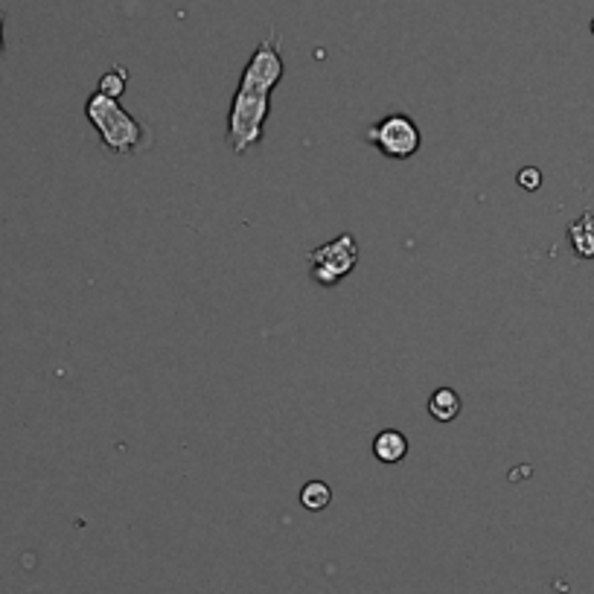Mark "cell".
Instances as JSON below:
<instances>
[{"mask_svg":"<svg viewBox=\"0 0 594 594\" xmlns=\"http://www.w3.org/2000/svg\"><path fill=\"white\" fill-rule=\"evenodd\" d=\"M85 117L94 123L99 132V140L108 152L114 155H132L134 149L143 140V126L134 120L132 114L120 105V99L108 97V94H91L85 102Z\"/></svg>","mask_w":594,"mask_h":594,"instance_id":"cell-1","label":"cell"},{"mask_svg":"<svg viewBox=\"0 0 594 594\" xmlns=\"http://www.w3.org/2000/svg\"><path fill=\"white\" fill-rule=\"evenodd\" d=\"M268 114H271V91H260L239 82L228 111V143L233 155H245L263 140Z\"/></svg>","mask_w":594,"mask_h":594,"instance_id":"cell-2","label":"cell"},{"mask_svg":"<svg viewBox=\"0 0 594 594\" xmlns=\"http://www.w3.org/2000/svg\"><path fill=\"white\" fill-rule=\"evenodd\" d=\"M312 280L324 289L338 286L356 265H359V239L353 233H341L330 242L309 251Z\"/></svg>","mask_w":594,"mask_h":594,"instance_id":"cell-3","label":"cell"},{"mask_svg":"<svg viewBox=\"0 0 594 594\" xmlns=\"http://www.w3.org/2000/svg\"><path fill=\"white\" fill-rule=\"evenodd\" d=\"M367 143H373L385 158L391 161H408L420 152V126L408 117V114H388L382 120H376L367 129Z\"/></svg>","mask_w":594,"mask_h":594,"instance_id":"cell-4","label":"cell"},{"mask_svg":"<svg viewBox=\"0 0 594 594\" xmlns=\"http://www.w3.org/2000/svg\"><path fill=\"white\" fill-rule=\"evenodd\" d=\"M283 73H286V65H283V56H280V35H277V30H271L260 41V47L254 50V56L248 59L239 82L274 94V88L280 85Z\"/></svg>","mask_w":594,"mask_h":594,"instance_id":"cell-5","label":"cell"},{"mask_svg":"<svg viewBox=\"0 0 594 594\" xmlns=\"http://www.w3.org/2000/svg\"><path fill=\"white\" fill-rule=\"evenodd\" d=\"M373 455L379 463H399L408 455V437L399 429H385L373 437Z\"/></svg>","mask_w":594,"mask_h":594,"instance_id":"cell-6","label":"cell"},{"mask_svg":"<svg viewBox=\"0 0 594 594\" xmlns=\"http://www.w3.org/2000/svg\"><path fill=\"white\" fill-rule=\"evenodd\" d=\"M568 242L580 260H594V213H583L580 219L571 222L568 228Z\"/></svg>","mask_w":594,"mask_h":594,"instance_id":"cell-7","label":"cell"},{"mask_svg":"<svg viewBox=\"0 0 594 594\" xmlns=\"http://www.w3.org/2000/svg\"><path fill=\"white\" fill-rule=\"evenodd\" d=\"M463 411V399L455 388H437L429 396V414L437 423H452Z\"/></svg>","mask_w":594,"mask_h":594,"instance_id":"cell-8","label":"cell"},{"mask_svg":"<svg viewBox=\"0 0 594 594\" xmlns=\"http://www.w3.org/2000/svg\"><path fill=\"white\" fill-rule=\"evenodd\" d=\"M300 504L309 510V513H321L332 504V487L327 481H306L303 490H300Z\"/></svg>","mask_w":594,"mask_h":594,"instance_id":"cell-9","label":"cell"},{"mask_svg":"<svg viewBox=\"0 0 594 594\" xmlns=\"http://www.w3.org/2000/svg\"><path fill=\"white\" fill-rule=\"evenodd\" d=\"M126 85H129V70H126V67H114V70H108V73L99 79L97 91L108 94V97L120 99L123 97V91H126Z\"/></svg>","mask_w":594,"mask_h":594,"instance_id":"cell-10","label":"cell"},{"mask_svg":"<svg viewBox=\"0 0 594 594\" xmlns=\"http://www.w3.org/2000/svg\"><path fill=\"white\" fill-rule=\"evenodd\" d=\"M516 181H519V187H522V190L533 193V190H539V187H542V172H539L536 166H525V169H519Z\"/></svg>","mask_w":594,"mask_h":594,"instance_id":"cell-11","label":"cell"},{"mask_svg":"<svg viewBox=\"0 0 594 594\" xmlns=\"http://www.w3.org/2000/svg\"><path fill=\"white\" fill-rule=\"evenodd\" d=\"M3 18H6V15H3V9H0V53H3Z\"/></svg>","mask_w":594,"mask_h":594,"instance_id":"cell-12","label":"cell"},{"mask_svg":"<svg viewBox=\"0 0 594 594\" xmlns=\"http://www.w3.org/2000/svg\"><path fill=\"white\" fill-rule=\"evenodd\" d=\"M592 33H594V21H592Z\"/></svg>","mask_w":594,"mask_h":594,"instance_id":"cell-13","label":"cell"}]
</instances>
